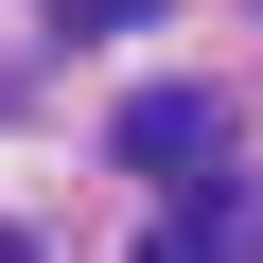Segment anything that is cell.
<instances>
[{"mask_svg":"<svg viewBox=\"0 0 263 263\" xmlns=\"http://www.w3.org/2000/svg\"><path fill=\"white\" fill-rule=\"evenodd\" d=\"M141 263H228V211H176V228H158Z\"/></svg>","mask_w":263,"mask_h":263,"instance_id":"obj_2","label":"cell"},{"mask_svg":"<svg viewBox=\"0 0 263 263\" xmlns=\"http://www.w3.org/2000/svg\"><path fill=\"white\" fill-rule=\"evenodd\" d=\"M105 158H141V176H211V158H228V105H211V88H123Z\"/></svg>","mask_w":263,"mask_h":263,"instance_id":"obj_1","label":"cell"},{"mask_svg":"<svg viewBox=\"0 0 263 263\" xmlns=\"http://www.w3.org/2000/svg\"><path fill=\"white\" fill-rule=\"evenodd\" d=\"M53 18H70V35H123V18H158V0H53Z\"/></svg>","mask_w":263,"mask_h":263,"instance_id":"obj_3","label":"cell"},{"mask_svg":"<svg viewBox=\"0 0 263 263\" xmlns=\"http://www.w3.org/2000/svg\"><path fill=\"white\" fill-rule=\"evenodd\" d=\"M0 263H35V246H0Z\"/></svg>","mask_w":263,"mask_h":263,"instance_id":"obj_4","label":"cell"}]
</instances>
